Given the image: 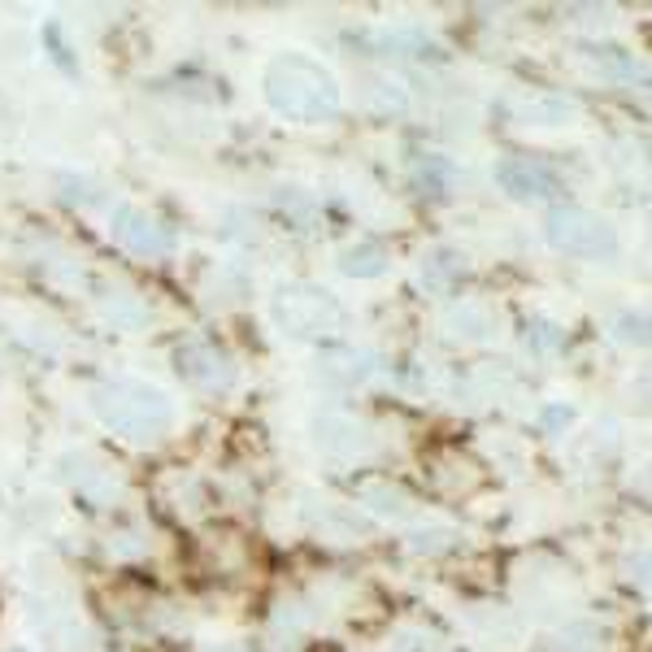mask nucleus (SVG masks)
<instances>
[{"label":"nucleus","mask_w":652,"mask_h":652,"mask_svg":"<svg viewBox=\"0 0 652 652\" xmlns=\"http://www.w3.org/2000/svg\"><path fill=\"white\" fill-rule=\"evenodd\" d=\"M265 97L279 113L288 118H304V122H318V118H331L340 92L331 83V74L304 57H283L270 66L265 74Z\"/></svg>","instance_id":"nucleus-1"},{"label":"nucleus","mask_w":652,"mask_h":652,"mask_svg":"<svg viewBox=\"0 0 652 652\" xmlns=\"http://www.w3.org/2000/svg\"><path fill=\"white\" fill-rule=\"evenodd\" d=\"M549 240L556 249L574 252V257H613L618 252L613 227L596 213H588V209H552Z\"/></svg>","instance_id":"nucleus-2"},{"label":"nucleus","mask_w":652,"mask_h":652,"mask_svg":"<svg viewBox=\"0 0 652 652\" xmlns=\"http://www.w3.org/2000/svg\"><path fill=\"white\" fill-rule=\"evenodd\" d=\"M496 179L504 183V192L518 197V201H540V197L556 192V174L544 170V165H531V161H501Z\"/></svg>","instance_id":"nucleus-3"}]
</instances>
